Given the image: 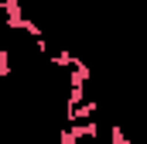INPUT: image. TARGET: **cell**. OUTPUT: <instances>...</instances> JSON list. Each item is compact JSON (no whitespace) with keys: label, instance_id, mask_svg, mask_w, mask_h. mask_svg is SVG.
<instances>
[{"label":"cell","instance_id":"obj_8","mask_svg":"<svg viewBox=\"0 0 147 144\" xmlns=\"http://www.w3.org/2000/svg\"><path fill=\"white\" fill-rule=\"evenodd\" d=\"M3 75H10V52L0 45V79H3Z\"/></svg>","mask_w":147,"mask_h":144},{"label":"cell","instance_id":"obj_3","mask_svg":"<svg viewBox=\"0 0 147 144\" xmlns=\"http://www.w3.org/2000/svg\"><path fill=\"white\" fill-rule=\"evenodd\" d=\"M69 69H72V72H69V86H86V82L92 79V69H89L82 58H72Z\"/></svg>","mask_w":147,"mask_h":144},{"label":"cell","instance_id":"obj_4","mask_svg":"<svg viewBox=\"0 0 147 144\" xmlns=\"http://www.w3.org/2000/svg\"><path fill=\"white\" fill-rule=\"evenodd\" d=\"M69 130H72L79 141H96V137H99V124H96V117H92V120H79V124H72Z\"/></svg>","mask_w":147,"mask_h":144},{"label":"cell","instance_id":"obj_6","mask_svg":"<svg viewBox=\"0 0 147 144\" xmlns=\"http://www.w3.org/2000/svg\"><path fill=\"white\" fill-rule=\"evenodd\" d=\"M72 52H69V48H65V52H55V55H51V65H55V69H69V65H72Z\"/></svg>","mask_w":147,"mask_h":144},{"label":"cell","instance_id":"obj_2","mask_svg":"<svg viewBox=\"0 0 147 144\" xmlns=\"http://www.w3.org/2000/svg\"><path fill=\"white\" fill-rule=\"evenodd\" d=\"M99 113V100H82L79 107L65 110V124H79V120H92Z\"/></svg>","mask_w":147,"mask_h":144},{"label":"cell","instance_id":"obj_9","mask_svg":"<svg viewBox=\"0 0 147 144\" xmlns=\"http://www.w3.org/2000/svg\"><path fill=\"white\" fill-rule=\"evenodd\" d=\"M58 144H79V137H75L72 130H69V127H65V130H62V134H58Z\"/></svg>","mask_w":147,"mask_h":144},{"label":"cell","instance_id":"obj_7","mask_svg":"<svg viewBox=\"0 0 147 144\" xmlns=\"http://www.w3.org/2000/svg\"><path fill=\"white\" fill-rule=\"evenodd\" d=\"M110 144H130V137H127V130H123L120 124H113V127H110Z\"/></svg>","mask_w":147,"mask_h":144},{"label":"cell","instance_id":"obj_1","mask_svg":"<svg viewBox=\"0 0 147 144\" xmlns=\"http://www.w3.org/2000/svg\"><path fill=\"white\" fill-rule=\"evenodd\" d=\"M3 21H7V28H10V31H24L28 17H24L21 0H3Z\"/></svg>","mask_w":147,"mask_h":144},{"label":"cell","instance_id":"obj_5","mask_svg":"<svg viewBox=\"0 0 147 144\" xmlns=\"http://www.w3.org/2000/svg\"><path fill=\"white\" fill-rule=\"evenodd\" d=\"M86 100V86H69V100H65V110L69 107H79Z\"/></svg>","mask_w":147,"mask_h":144}]
</instances>
